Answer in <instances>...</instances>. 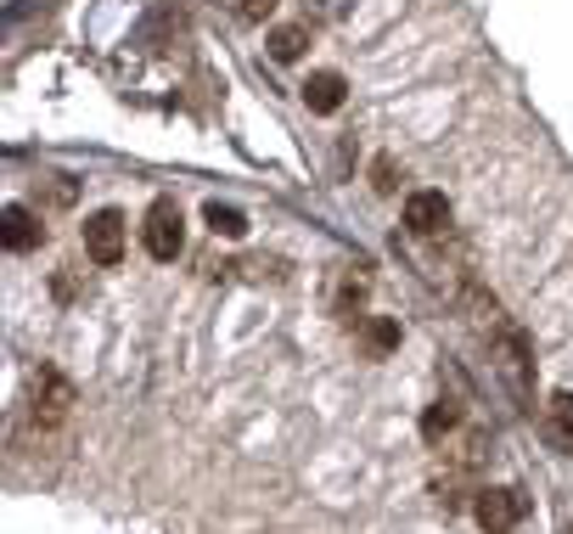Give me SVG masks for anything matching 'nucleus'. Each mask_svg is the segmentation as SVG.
Wrapping results in <instances>:
<instances>
[{
    "instance_id": "obj_1",
    "label": "nucleus",
    "mask_w": 573,
    "mask_h": 534,
    "mask_svg": "<svg viewBox=\"0 0 573 534\" xmlns=\"http://www.w3.org/2000/svg\"><path fill=\"white\" fill-rule=\"evenodd\" d=\"M180 248H186V220H180V209L169 203V197H158V203L147 209V253L169 264Z\"/></svg>"
},
{
    "instance_id": "obj_2",
    "label": "nucleus",
    "mask_w": 573,
    "mask_h": 534,
    "mask_svg": "<svg viewBox=\"0 0 573 534\" xmlns=\"http://www.w3.org/2000/svg\"><path fill=\"white\" fill-rule=\"evenodd\" d=\"M124 214L119 209H101V214H90L85 220V253L96 259V264H119L124 259Z\"/></svg>"
},
{
    "instance_id": "obj_3",
    "label": "nucleus",
    "mask_w": 573,
    "mask_h": 534,
    "mask_svg": "<svg viewBox=\"0 0 573 534\" xmlns=\"http://www.w3.org/2000/svg\"><path fill=\"white\" fill-rule=\"evenodd\" d=\"M404 225H411L416 237H438V231L450 225V197L445 191H411L404 197Z\"/></svg>"
},
{
    "instance_id": "obj_4",
    "label": "nucleus",
    "mask_w": 573,
    "mask_h": 534,
    "mask_svg": "<svg viewBox=\"0 0 573 534\" xmlns=\"http://www.w3.org/2000/svg\"><path fill=\"white\" fill-rule=\"evenodd\" d=\"M478 523H484L489 534L518 529V523H523V500H518L512 489H484V495H478Z\"/></svg>"
},
{
    "instance_id": "obj_5",
    "label": "nucleus",
    "mask_w": 573,
    "mask_h": 534,
    "mask_svg": "<svg viewBox=\"0 0 573 534\" xmlns=\"http://www.w3.org/2000/svg\"><path fill=\"white\" fill-rule=\"evenodd\" d=\"M344 96H349V85H344V74H332V69L303 79V102H310V113H337L344 108Z\"/></svg>"
},
{
    "instance_id": "obj_6",
    "label": "nucleus",
    "mask_w": 573,
    "mask_h": 534,
    "mask_svg": "<svg viewBox=\"0 0 573 534\" xmlns=\"http://www.w3.org/2000/svg\"><path fill=\"white\" fill-rule=\"evenodd\" d=\"M67 406H74V388H67V377H57V372H40V377H34V417L46 411V422H57Z\"/></svg>"
},
{
    "instance_id": "obj_7",
    "label": "nucleus",
    "mask_w": 573,
    "mask_h": 534,
    "mask_svg": "<svg viewBox=\"0 0 573 534\" xmlns=\"http://www.w3.org/2000/svg\"><path fill=\"white\" fill-rule=\"evenodd\" d=\"M34 243H40V225H34V214H28L23 203H12V209H7V248L23 253V248H34Z\"/></svg>"
},
{
    "instance_id": "obj_8",
    "label": "nucleus",
    "mask_w": 573,
    "mask_h": 534,
    "mask_svg": "<svg viewBox=\"0 0 573 534\" xmlns=\"http://www.w3.org/2000/svg\"><path fill=\"white\" fill-rule=\"evenodd\" d=\"M202 220H209L214 237H248V214L231 209V203H209V214H202Z\"/></svg>"
},
{
    "instance_id": "obj_9",
    "label": "nucleus",
    "mask_w": 573,
    "mask_h": 534,
    "mask_svg": "<svg viewBox=\"0 0 573 534\" xmlns=\"http://www.w3.org/2000/svg\"><path fill=\"white\" fill-rule=\"evenodd\" d=\"M303 40H310V35H303L298 23H287V28H276V35H270V57H276V62H292V57L303 51Z\"/></svg>"
},
{
    "instance_id": "obj_10",
    "label": "nucleus",
    "mask_w": 573,
    "mask_h": 534,
    "mask_svg": "<svg viewBox=\"0 0 573 534\" xmlns=\"http://www.w3.org/2000/svg\"><path fill=\"white\" fill-rule=\"evenodd\" d=\"M551 433H557V445H573V394L551 399Z\"/></svg>"
},
{
    "instance_id": "obj_11",
    "label": "nucleus",
    "mask_w": 573,
    "mask_h": 534,
    "mask_svg": "<svg viewBox=\"0 0 573 534\" xmlns=\"http://www.w3.org/2000/svg\"><path fill=\"white\" fill-rule=\"evenodd\" d=\"M456 422H461V411L450 406V399H438V406H433V411L422 417V433H427V439H438V433H450Z\"/></svg>"
},
{
    "instance_id": "obj_12",
    "label": "nucleus",
    "mask_w": 573,
    "mask_h": 534,
    "mask_svg": "<svg viewBox=\"0 0 573 534\" xmlns=\"http://www.w3.org/2000/svg\"><path fill=\"white\" fill-rule=\"evenodd\" d=\"M365 344H371V349H377V355H383V349H394V344H399V326H394L388 315H377V321H365Z\"/></svg>"
},
{
    "instance_id": "obj_13",
    "label": "nucleus",
    "mask_w": 573,
    "mask_h": 534,
    "mask_svg": "<svg viewBox=\"0 0 573 534\" xmlns=\"http://www.w3.org/2000/svg\"><path fill=\"white\" fill-rule=\"evenodd\" d=\"M236 7H242V17H270V12H276V0H236Z\"/></svg>"
},
{
    "instance_id": "obj_14",
    "label": "nucleus",
    "mask_w": 573,
    "mask_h": 534,
    "mask_svg": "<svg viewBox=\"0 0 573 534\" xmlns=\"http://www.w3.org/2000/svg\"><path fill=\"white\" fill-rule=\"evenodd\" d=\"M377 191H394V163H388V158L377 163Z\"/></svg>"
}]
</instances>
